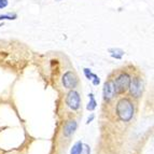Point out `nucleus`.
<instances>
[{
	"mask_svg": "<svg viewBox=\"0 0 154 154\" xmlns=\"http://www.w3.org/2000/svg\"><path fill=\"white\" fill-rule=\"evenodd\" d=\"M128 88L134 97L139 98L142 95V91H143V85H142L141 79L140 78H134L133 80H131Z\"/></svg>",
	"mask_w": 154,
	"mask_h": 154,
	"instance_id": "nucleus-4",
	"label": "nucleus"
},
{
	"mask_svg": "<svg viewBox=\"0 0 154 154\" xmlns=\"http://www.w3.org/2000/svg\"><path fill=\"white\" fill-rule=\"evenodd\" d=\"M93 119H94V114H92V116H91V118L88 119V121H86V124H90L91 122L93 121Z\"/></svg>",
	"mask_w": 154,
	"mask_h": 154,
	"instance_id": "nucleus-15",
	"label": "nucleus"
},
{
	"mask_svg": "<svg viewBox=\"0 0 154 154\" xmlns=\"http://www.w3.org/2000/svg\"><path fill=\"white\" fill-rule=\"evenodd\" d=\"M66 103L72 110H78L81 106V98H80L79 93L75 90H71L66 98Z\"/></svg>",
	"mask_w": 154,
	"mask_h": 154,
	"instance_id": "nucleus-3",
	"label": "nucleus"
},
{
	"mask_svg": "<svg viewBox=\"0 0 154 154\" xmlns=\"http://www.w3.org/2000/svg\"><path fill=\"white\" fill-rule=\"evenodd\" d=\"M109 52H110L111 56L116 59H121L122 56L124 55V51H122L121 49H110Z\"/></svg>",
	"mask_w": 154,
	"mask_h": 154,
	"instance_id": "nucleus-9",
	"label": "nucleus"
},
{
	"mask_svg": "<svg viewBox=\"0 0 154 154\" xmlns=\"http://www.w3.org/2000/svg\"><path fill=\"white\" fill-rule=\"evenodd\" d=\"M103 98L106 100H111L114 95H116V90H114V84H113V81L109 80L105 83L103 85Z\"/></svg>",
	"mask_w": 154,
	"mask_h": 154,
	"instance_id": "nucleus-6",
	"label": "nucleus"
},
{
	"mask_svg": "<svg viewBox=\"0 0 154 154\" xmlns=\"http://www.w3.org/2000/svg\"><path fill=\"white\" fill-rule=\"evenodd\" d=\"M131 77L127 73H121L114 81V90H116V94H123L126 91L128 90L129 83H131Z\"/></svg>",
	"mask_w": 154,
	"mask_h": 154,
	"instance_id": "nucleus-2",
	"label": "nucleus"
},
{
	"mask_svg": "<svg viewBox=\"0 0 154 154\" xmlns=\"http://www.w3.org/2000/svg\"><path fill=\"white\" fill-rule=\"evenodd\" d=\"M82 152H83V143L81 141H78L77 143H75V146H72L70 154H82Z\"/></svg>",
	"mask_w": 154,
	"mask_h": 154,
	"instance_id": "nucleus-8",
	"label": "nucleus"
},
{
	"mask_svg": "<svg viewBox=\"0 0 154 154\" xmlns=\"http://www.w3.org/2000/svg\"><path fill=\"white\" fill-rule=\"evenodd\" d=\"M77 126H78V124H77V122L75 121H69L68 123L65 125V127H64V136L65 137H69V136H71L72 134L75 133V131L77 129Z\"/></svg>",
	"mask_w": 154,
	"mask_h": 154,
	"instance_id": "nucleus-7",
	"label": "nucleus"
},
{
	"mask_svg": "<svg viewBox=\"0 0 154 154\" xmlns=\"http://www.w3.org/2000/svg\"><path fill=\"white\" fill-rule=\"evenodd\" d=\"M16 15L15 14H7V15H0V21L2 20H15Z\"/></svg>",
	"mask_w": 154,
	"mask_h": 154,
	"instance_id": "nucleus-12",
	"label": "nucleus"
},
{
	"mask_svg": "<svg viewBox=\"0 0 154 154\" xmlns=\"http://www.w3.org/2000/svg\"><path fill=\"white\" fill-rule=\"evenodd\" d=\"M8 5V0H0V9H3Z\"/></svg>",
	"mask_w": 154,
	"mask_h": 154,
	"instance_id": "nucleus-14",
	"label": "nucleus"
},
{
	"mask_svg": "<svg viewBox=\"0 0 154 154\" xmlns=\"http://www.w3.org/2000/svg\"><path fill=\"white\" fill-rule=\"evenodd\" d=\"M85 148H86V153H85V154H90V152H91L90 146H85Z\"/></svg>",
	"mask_w": 154,
	"mask_h": 154,
	"instance_id": "nucleus-16",
	"label": "nucleus"
},
{
	"mask_svg": "<svg viewBox=\"0 0 154 154\" xmlns=\"http://www.w3.org/2000/svg\"><path fill=\"white\" fill-rule=\"evenodd\" d=\"M63 85L68 90H73L78 85V77L75 75V72L67 71L63 75Z\"/></svg>",
	"mask_w": 154,
	"mask_h": 154,
	"instance_id": "nucleus-5",
	"label": "nucleus"
},
{
	"mask_svg": "<svg viewBox=\"0 0 154 154\" xmlns=\"http://www.w3.org/2000/svg\"><path fill=\"white\" fill-rule=\"evenodd\" d=\"M92 81H93V84H94V85H98V84H99V82H100L99 78H98L96 75H94V78L92 79Z\"/></svg>",
	"mask_w": 154,
	"mask_h": 154,
	"instance_id": "nucleus-13",
	"label": "nucleus"
},
{
	"mask_svg": "<svg viewBox=\"0 0 154 154\" xmlns=\"http://www.w3.org/2000/svg\"><path fill=\"white\" fill-rule=\"evenodd\" d=\"M88 97H90V103H88V107H86V109H88V111L95 110L96 107H97V103H96L95 98H94V95L91 93L90 95H88Z\"/></svg>",
	"mask_w": 154,
	"mask_h": 154,
	"instance_id": "nucleus-10",
	"label": "nucleus"
},
{
	"mask_svg": "<svg viewBox=\"0 0 154 154\" xmlns=\"http://www.w3.org/2000/svg\"><path fill=\"white\" fill-rule=\"evenodd\" d=\"M55 1H62V0H55Z\"/></svg>",
	"mask_w": 154,
	"mask_h": 154,
	"instance_id": "nucleus-17",
	"label": "nucleus"
},
{
	"mask_svg": "<svg viewBox=\"0 0 154 154\" xmlns=\"http://www.w3.org/2000/svg\"><path fill=\"white\" fill-rule=\"evenodd\" d=\"M134 105L127 98H122L119 100L116 106V113H118L120 120L123 122H128L133 119L134 116Z\"/></svg>",
	"mask_w": 154,
	"mask_h": 154,
	"instance_id": "nucleus-1",
	"label": "nucleus"
},
{
	"mask_svg": "<svg viewBox=\"0 0 154 154\" xmlns=\"http://www.w3.org/2000/svg\"><path fill=\"white\" fill-rule=\"evenodd\" d=\"M84 75L88 80H92L93 78H94V75H95V73H93L88 68H84Z\"/></svg>",
	"mask_w": 154,
	"mask_h": 154,
	"instance_id": "nucleus-11",
	"label": "nucleus"
}]
</instances>
